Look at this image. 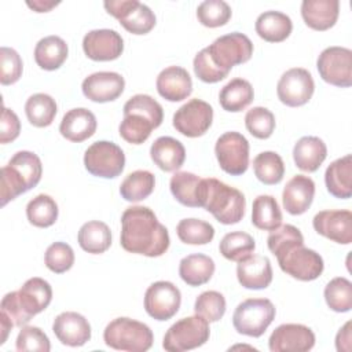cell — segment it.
Listing matches in <instances>:
<instances>
[{
  "label": "cell",
  "mask_w": 352,
  "mask_h": 352,
  "mask_svg": "<svg viewBox=\"0 0 352 352\" xmlns=\"http://www.w3.org/2000/svg\"><path fill=\"white\" fill-rule=\"evenodd\" d=\"M248 132L257 139H268L275 129V116L267 107L256 106L248 110L245 116Z\"/></svg>",
  "instance_id": "bcb514c9"
},
{
  "label": "cell",
  "mask_w": 352,
  "mask_h": 352,
  "mask_svg": "<svg viewBox=\"0 0 352 352\" xmlns=\"http://www.w3.org/2000/svg\"><path fill=\"white\" fill-rule=\"evenodd\" d=\"M120 243L124 250L147 257L162 256L170 238L166 227L147 206H129L121 216Z\"/></svg>",
  "instance_id": "7a4b0ae2"
},
{
  "label": "cell",
  "mask_w": 352,
  "mask_h": 352,
  "mask_svg": "<svg viewBox=\"0 0 352 352\" xmlns=\"http://www.w3.org/2000/svg\"><path fill=\"white\" fill-rule=\"evenodd\" d=\"M205 50L212 63L219 70L228 74L234 66L242 65L252 58L253 43L246 34L232 32L217 37Z\"/></svg>",
  "instance_id": "52a82bcc"
},
{
  "label": "cell",
  "mask_w": 352,
  "mask_h": 352,
  "mask_svg": "<svg viewBox=\"0 0 352 352\" xmlns=\"http://www.w3.org/2000/svg\"><path fill=\"white\" fill-rule=\"evenodd\" d=\"M26 184L23 179L16 173L14 168L8 164L1 168V184H0V198L1 206H6L10 201L15 199L18 195L26 192Z\"/></svg>",
  "instance_id": "816d5d0a"
},
{
  "label": "cell",
  "mask_w": 352,
  "mask_h": 352,
  "mask_svg": "<svg viewBox=\"0 0 352 352\" xmlns=\"http://www.w3.org/2000/svg\"><path fill=\"white\" fill-rule=\"evenodd\" d=\"M150 157L161 170L175 172L184 164L186 148L172 136H160L150 147Z\"/></svg>",
  "instance_id": "4316f807"
},
{
  "label": "cell",
  "mask_w": 352,
  "mask_h": 352,
  "mask_svg": "<svg viewBox=\"0 0 352 352\" xmlns=\"http://www.w3.org/2000/svg\"><path fill=\"white\" fill-rule=\"evenodd\" d=\"M327 307L334 312H348L352 308V283L344 276L333 278L323 292Z\"/></svg>",
  "instance_id": "ee69618b"
},
{
  "label": "cell",
  "mask_w": 352,
  "mask_h": 352,
  "mask_svg": "<svg viewBox=\"0 0 352 352\" xmlns=\"http://www.w3.org/2000/svg\"><path fill=\"white\" fill-rule=\"evenodd\" d=\"M56 338L67 346H82L91 340V324L78 312L66 311L59 314L52 323Z\"/></svg>",
  "instance_id": "44dd1931"
},
{
  "label": "cell",
  "mask_w": 352,
  "mask_h": 352,
  "mask_svg": "<svg viewBox=\"0 0 352 352\" xmlns=\"http://www.w3.org/2000/svg\"><path fill=\"white\" fill-rule=\"evenodd\" d=\"M155 87L164 99L169 102H180L191 95L192 80L184 67L168 66L160 72Z\"/></svg>",
  "instance_id": "603a6c76"
},
{
  "label": "cell",
  "mask_w": 352,
  "mask_h": 352,
  "mask_svg": "<svg viewBox=\"0 0 352 352\" xmlns=\"http://www.w3.org/2000/svg\"><path fill=\"white\" fill-rule=\"evenodd\" d=\"M315 345L314 331L300 323L278 326L268 340L271 352H307Z\"/></svg>",
  "instance_id": "e0dca14e"
},
{
  "label": "cell",
  "mask_w": 352,
  "mask_h": 352,
  "mask_svg": "<svg viewBox=\"0 0 352 352\" xmlns=\"http://www.w3.org/2000/svg\"><path fill=\"white\" fill-rule=\"evenodd\" d=\"M58 111L56 102L48 94H33L25 103L28 121L37 128H45L52 124Z\"/></svg>",
  "instance_id": "d590c367"
},
{
  "label": "cell",
  "mask_w": 352,
  "mask_h": 352,
  "mask_svg": "<svg viewBox=\"0 0 352 352\" xmlns=\"http://www.w3.org/2000/svg\"><path fill=\"white\" fill-rule=\"evenodd\" d=\"M210 336L209 322L199 315L182 318L164 336L162 346L168 352L190 351L206 344Z\"/></svg>",
  "instance_id": "9c48e42d"
},
{
  "label": "cell",
  "mask_w": 352,
  "mask_h": 352,
  "mask_svg": "<svg viewBox=\"0 0 352 352\" xmlns=\"http://www.w3.org/2000/svg\"><path fill=\"white\" fill-rule=\"evenodd\" d=\"M14 327L12 320L8 318V315L6 312H0V329H1V340H0V345H3L8 337V333L11 331V329Z\"/></svg>",
  "instance_id": "6f0895ef"
},
{
  "label": "cell",
  "mask_w": 352,
  "mask_h": 352,
  "mask_svg": "<svg viewBox=\"0 0 352 352\" xmlns=\"http://www.w3.org/2000/svg\"><path fill=\"white\" fill-rule=\"evenodd\" d=\"M315 91L312 74L304 67H292L286 70L276 85L278 99L289 106L298 107L309 102Z\"/></svg>",
  "instance_id": "2e32d148"
},
{
  "label": "cell",
  "mask_w": 352,
  "mask_h": 352,
  "mask_svg": "<svg viewBox=\"0 0 352 352\" xmlns=\"http://www.w3.org/2000/svg\"><path fill=\"white\" fill-rule=\"evenodd\" d=\"M192 67H194V73L195 76L204 81V82H208V84H214V82H219L221 80H224L228 74L223 73L221 70H219L213 63L212 60L209 59L208 56V52L206 50H201L195 58H194V62H192Z\"/></svg>",
  "instance_id": "f5cc1de1"
},
{
  "label": "cell",
  "mask_w": 352,
  "mask_h": 352,
  "mask_svg": "<svg viewBox=\"0 0 352 352\" xmlns=\"http://www.w3.org/2000/svg\"><path fill=\"white\" fill-rule=\"evenodd\" d=\"M199 208H204L221 224H236L245 216V195L214 177L201 179L198 191Z\"/></svg>",
  "instance_id": "277c9868"
},
{
  "label": "cell",
  "mask_w": 352,
  "mask_h": 352,
  "mask_svg": "<svg viewBox=\"0 0 352 352\" xmlns=\"http://www.w3.org/2000/svg\"><path fill=\"white\" fill-rule=\"evenodd\" d=\"M124 118L118 126L120 136L131 144L144 143L151 131L164 120L162 106L150 95L136 94L124 104Z\"/></svg>",
  "instance_id": "3957f363"
},
{
  "label": "cell",
  "mask_w": 352,
  "mask_h": 352,
  "mask_svg": "<svg viewBox=\"0 0 352 352\" xmlns=\"http://www.w3.org/2000/svg\"><path fill=\"white\" fill-rule=\"evenodd\" d=\"M236 278L241 286L250 290H261L272 282V267L268 257L261 254H249L238 261Z\"/></svg>",
  "instance_id": "7402d4cb"
},
{
  "label": "cell",
  "mask_w": 352,
  "mask_h": 352,
  "mask_svg": "<svg viewBox=\"0 0 352 352\" xmlns=\"http://www.w3.org/2000/svg\"><path fill=\"white\" fill-rule=\"evenodd\" d=\"M176 234L186 245H206L214 238V228L205 220L183 219L176 226Z\"/></svg>",
  "instance_id": "7bdbcfd3"
},
{
  "label": "cell",
  "mask_w": 352,
  "mask_h": 352,
  "mask_svg": "<svg viewBox=\"0 0 352 352\" xmlns=\"http://www.w3.org/2000/svg\"><path fill=\"white\" fill-rule=\"evenodd\" d=\"M78 245L91 254H102L111 245V231L109 226L99 220L84 223L77 234Z\"/></svg>",
  "instance_id": "d6a6232c"
},
{
  "label": "cell",
  "mask_w": 352,
  "mask_h": 352,
  "mask_svg": "<svg viewBox=\"0 0 352 352\" xmlns=\"http://www.w3.org/2000/svg\"><path fill=\"white\" fill-rule=\"evenodd\" d=\"M213 121L212 106L202 99H191L173 114V128L187 138H199L206 133Z\"/></svg>",
  "instance_id": "5bb4252c"
},
{
  "label": "cell",
  "mask_w": 352,
  "mask_h": 352,
  "mask_svg": "<svg viewBox=\"0 0 352 352\" xmlns=\"http://www.w3.org/2000/svg\"><path fill=\"white\" fill-rule=\"evenodd\" d=\"M103 341L117 351L144 352L151 348L154 336L146 323L131 318H116L106 326Z\"/></svg>",
  "instance_id": "8992f818"
},
{
  "label": "cell",
  "mask_w": 352,
  "mask_h": 352,
  "mask_svg": "<svg viewBox=\"0 0 352 352\" xmlns=\"http://www.w3.org/2000/svg\"><path fill=\"white\" fill-rule=\"evenodd\" d=\"M84 166L94 176L113 179L124 170L125 154L118 144L109 140H98L85 150Z\"/></svg>",
  "instance_id": "30bf717a"
},
{
  "label": "cell",
  "mask_w": 352,
  "mask_h": 352,
  "mask_svg": "<svg viewBox=\"0 0 352 352\" xmlns=\"http://www.w3.org/2000/svg\"><path fill=\"white\" fill-rule=\"evenodd\" d=\"M214 268L212 257L202 253H194L180 260L179 275L184 283L197 287L210 280L214 274Z\"/></svg>",
  "instance_id": "f546056e"
},
{
  "label": "cell",
  "mask_w": 352,
  "mask_h": 352,
  "mask_svg": "<svg viewBox=\"0 0 352 352\" xmlns=\"http://www.w3.org/2000/svg\"><path fill=\"white\" fill-rule=\"evenodd\" d=\"M319 76L327 84L348 88L352 85V51L345 47H327L316 60Z\"/></svg>",
  "instance_id": "4fadbf2b"
},
{
  "label": "cell",
  "mask_w": 352,
  "mask_h": 352,
  "mask_svg": "<svg viewBox=\"0 0 352 352\" xmlns=\"http://www.w3.org/2000/svg\"><path fill=\"white\" fill-rule=\"evenodd\" d=\"M44 263L50 271L63 274L73 267L74 252L72 246L65 242H54L45 250Z\"/></svg>",
  "instance_id": "c3c4849f"
},
{
  "label": "cell",
  "mask_w": 352,
  "mask_h": 352,
  "mask_svg": "<svg viewBox=\"0 0 352 352\" xmlns=\"http://www.w3.org/2000/svg\"><path fill=\"white\" fill-rule=\"evenodd\" d=\"M21 132V121L18 116L8 107H3L0 121V143L6 144L14 142Z\"/></svg>",
  "instance_id": "db71d44e"
},
{
  "label": "cell",
  "mask_w": 352,
  "mask_h": 352,
  "mask_svg": "<svg viewBox=\"0 0 352 352\" xmlns=\"http://www.w3.org/2000/svg\"><path fill=\"white\" fill-rule=\"evenodd\" d=\"M340 3L337 0H304L301 16L305 25L314 30H329L338 19Z\"/></svg>",
  "instance_id": "484cf974"
},
{
  "label": "cell",
  "mask_w": 352,
  "mask_h": 352,
  "mask_svg": "<svg viewBox=\"0 0 352 352\" xmlns=\"http://www.w3.org/2000/svg\"><path fill=\"white\" fill-rule=\"evenodd\" d=\"M254 29L263 40L268 43H280L290 36L293 22L289 15L280 11H265L257 16Z\"/></svg>",
  "instance_id": "4dcf8cb0"
},
{
  "label": "cell",
  "mask_w": 352,
  "mask_h": 352,
  "mask_svg": "<svg viewBox=\"0 0 352 352\" xmlns=\"http://www.w3.org/2000/svg\"><path fill=\"white\" fill-rule=\"evenodd\" d=\"M8 165L16 170V173L23 179L28 191L32 190L38 184L43 175V165L41 160L33 151L22 150L15 153Z\"/></svg>",
  "instance_id": "60d3db41"
},
{
  "label": "cell",
  "mask_w": 352,
  "mask_h": 352,
  "mask_svg": "<svg viewBox=\"0 0 352 352\" xmlns=\"http://www.w3.org/2000/svg\"><path fill=\"white\" fill-rule=\"evenodd\" d=\"M256 249L253 236L243 231H232L223 236L219 245V250L230 261H241L252 254Z\"/></svg>",
  "instance_id": "b9f144b4"
},
{
  "label": "cell",
  "mask_w": 352,
  "mask_h": 352,
  "mask_svg": "<svg viewBox=\"0 0 352 352\" xmlns=\"http://www.w3.org/2000/svg\"><path fill=\"white\" fill-rule=\"evenodd\" d=\"M0 82L3 85H11L16 82L23 70V63L21 59V55L10 47H1L0 48Z\"/></svg>",
  "instance_id": "f907efd6"
},
{
  "label": "cell",
  "mask_w": 352,
  "mask_h": 352,
  "mask_svg": "<svg viewBox=\"0 0 352 352\" xmlns=\"http://www.w3.org/2000/svg\"><path fill=\"white\" fill-rule=\"evenodd\" d=\"M214 154L220 168L232 176L243 175L249 168V142L235 131L224 132L214 144Z\"/></svg>",
  "instance_id": "8fae6325"
},
{
  "label": "cell",
  "mask_w": 352,
  "mask_h": 352,
  "mask_svg": "<svg viewBox=\"0 0 352 352\" xmlns=\"http://www.w3.org/2000/svg\"><path fill=\"white\" fill-rule=\"evenodd\" d=\"M125 88V80L116 72H96L84 78L81 84L82 94L87 99L96 103L116 100Z\"/></svg>",
  "instance_id": "ffe728a7"
},
{
  "label": "cell",
  "mask_w": 352,
  "mask_h": 352,
  "mask_svg": "<svg viewBox=\"0 0 352 352\" xmlns=\"http://www.w3.org/2000/svg\"><path fill=\"white\" fill-rule=\"evenodd\" d=\"M327 191L338 198L348 199L352 195V155L346 154L333 161L324 172Z\"/></svg>",
  "instance_id": "83f0119b"
},
{
  "label": "cell",
  "mask_w": 352,
  "mask_h": 352,
  "mask_svg": "<svg viewBox=\"0 0 352 352\" xmlns=\"http://www.w3.org/2000/svg\"><path fill=\"white\" fill-rule=\"evenodd\" d=\"M182 304V293L168 280L151 283L144 293V309L155 320L164 322L173 318Z\"/></svg>",
  "instance_id": "9a60e30c"
},
{
  "label": "cell",
  "mask_w": 352,
  "mask_h": 352,
  "mask_svg": "<svg viewBox=\"0 0 352 352\" xmlns=\"http://www.w3.org/2000/svg\"><path fill=\"white\" fill-rule=\"evenodd\" d=\"M201 177L187 172H176L169 182L170 192L177 202L188 208H199L198 204V191H199Z\"/></svg>",
  "instance_id": "74e56055"
},
{
  "label": "cell",
  "mask_w": 352,
  "mask_h": 352,
  "mask_svg": "<svg viewBox=\"0 0 352 352\" xmlns=\"http://www.w3.org/2000/svg\"><path fill=\"white\" fill-rule=\"evenodd\" d=\"M267 246L276 257L280 270L294 279L302 282L315 280L324 270L322 256L304 246L301 231L292 224L279 226L271 231L267 238Z\"/></svg>",
  "instance_id": "6da1fadb"
},
{
  "label": "cell",
  "mask_w": 352,
  "mask_h": 352,
  "mask_svg": "<svg viewBox=\"0 0 352 352\" xmlns=\"http://www.w3.org/2000/svg\"><path fill=\"white\" fill-rule=\"evenodd\" d=\"M326 157V143L318 136H302L293 147L294 164L304 172H316Z\"/></svg>",
  "instance_id": "f1b7e54d"
},
{
  "label": "cell",
  "mask_w": 352,
  "mask_h": 352,
  "mask_svg": "<svg viewBox=\"0 0 352 352\" xmlns=\"http://www.w3.org/2000/svg\"><path fill=\"white\" fill-rule=\"evenodd\" d=\"M231 14V7L223 0H205L197 7L198 22L206 28L224 26Z\"/></svg>",
  "instance_id": "f6af8a7d"
},
{
  "label": "cell",
  "mask_w": 352,
  "mask_h": 352,
  "mask_svg": "<svg viewBox=\"0 0 352 352\" xmlns=\"http://www.w3.org/2000/svg\"><path fill=\"white\" fill-rule=\"evenodd\" d=\"M103 6L132 34H147L155 26L151 8L138 0H107Z\"/></svg>",
  "instance_id": "7c38bea8"
},
{
  "label": "cell",
  "mask_w": 352,
  "mask_h": 352,
  "mask_svg": "<svg viewBox=\"0 0 352 352\" xmlns=\"http://www.w3.org/2000/svg\"><path fill=\"white\" fill-rule=\"evenodd\" d=\"M194 311L209 323L219 322L226 314V298L216 290H206L197 297Z\"/></svg>",
  "instance_id": "7dc6e473"
},
{
  "label": "cell",
  "mask_w": 352,
  "mask_h": 352,
  "mask_svg": "<svg viewBox=\"0 0 352 352\" xmlns=\"http://www.w3.org/2000/svg\"><path fill=\"white\" fill-rule=\"evenodd\" d=\"M16 351H33V352H48L51 349L50 338L37 326H23L18 333L15 341Z\"/></svg>",
  "instance_id": "681fc988"
},
{
  "label": "cell",
  "mask_w": 352,
  "mask_h": 352,
  "mask_svg": "<svg viewBox=\"0 0 352 352\" xmlns=\"http://www.w3.org/2000/svg\"><path fill=\"white\" fill-rule=\"evenodd\" d=\"M314 230L340 245L352 242V213L346 209L322 210L314 216Z\"/></svg>",
  "instance_id": "d6986e66"
},
{
  "label": "cell",
  "mask_w": 352,
  "mask_h": 352,
  "mask_svg": "<svg viewBox=\"0 0 352 352\" xmlns=\"http://www.w3.org/2000/svg\"><path fill=\"white\" fill-rule=\"evenodd\" d=\"M28 7H30L32 10H34L36 12H48L51 11L54 7H56L59 4V1H48V0H33V1H26Z\"/></svg>",
  "instance_id": "9f6ffc18"
},
{
  "label": "cell",
  "mask_w": 352,
  "mask_h": 352,
  "mask_svg": "<svg viewBox=\"0 0 352 352\" xmlns=\"http://www.w3.org/2000/svg\"><path fill=\"white\" fill-rule=\"evenodd\" d=\"M155 187V176L150 170L131 172L120 184V194L128 202H139L146 199Z\"/></svg>",
  "instance_id": "8d00e7d4"
},
{
  "label": "cell",
  "mask_w": 352,
  "mask_h": 352,
  "mask_svg": "<svg viewBox=\"0 0 352 352\" xmlns=\"http://www.w3.org/2000/svg\"><path fill=\"white\" fill-rule=\"evenodd\" d=\"M84 54L96 62H109L117 59L124 51L121 34L113 29H95L82 38Z\"/></svg>",
  "instance_id": "ac0fdd59"
},
{
  "label": "cell",
  "mask_w": 352,
  "mask_h": 352,
  "mask_svg": "<svg viewBox=\"0 0 352 352\" xmlns=\"http://www.w3.org/2000/svg\"><path fill=\"white\" fill-rule=\"evenodd\" d=\"M98 122L95 114L85 107L69 110L59 125L60 135L74 143H80L91 138L96 131Z\"/></svg>",
  "instance_id": "d4e9b609"
},
{
  "label": "cell",
  "mask_w": 352,
  "mask_h": 352,
  "mask_svg": "<svg viewBox=\"0 0 352 352\" xmlns=\"http://www.w3.org/2000/svg\"><path fill=\"white\" fill-rule=\"evenodd\" d=\"M254 176L267 186L282 182L285 176V164L282 157L275 151H263L253 160Z\"/></svg>",
  "instance_id": "f35d334b"
},
{
  "label": "cell",
  "mask_w": 352,
  "mask_h": 352,
  "mask_svg": "<svg viewBox=\"0 0 352 352\" xmlns=\"http://www.w3.org/2000/svg\"><path fill=\"white\" fill-rule=\"evenodd\" d=\"M254 98L252 84L245 78H232L219 94L220 106L230 113H238L246 109Z\"/></svg>",
  "instance_id": "836d02e7"
},
{
  "label": "cell",
  "mask_w": 352,
  "mask_h": 352,
  "mask_svg": "<svg viewBox=\"0 0 352 352\" xmlns=\"http://www.w3.org/2000/svg\"><path fill=\"white\" fill-rule=\"evenodd\" d=\"M52 300L51 285L38 276L28 279L19 290L7 293L0 304L14 326L23 327L33 316L43 312Z\"/></svg>",
  "instance_id": "5b68a950"
},
{
  "label": "cell",
  "mask_w": 352,
  "mask_h": 352,
  "mask_svg": "<svg viewBox=\"0 0 352 352\" xmlns=\"http://www.w3.org/2000/svg\"><path fill=\"white\" fill-rule=\"evenodd\" d=\"M252 224L263 231H274L282 224V212L272 195H258L252 205Z\"/></svg>",
  "instance_id": "e575fe53"
},
{
  "label": "cell",
  "mask_w": 352,
  "mask_h": 352,
  "mask_svg": "<svg viewBox=\"0 0 352 352\" xmlns=\"http://www.w3.org/2000/svg\"><path fill=\"white\" fill-rule=\"evenodd\" d=\"M315 197V183L305 175L293 176L285 186L282 192L283 208L287 213L298 216L305 213Z\"/></svg>",
  "instance_id": "cb8c5ba5"
},
{
  "label": "cell",
  "mask_w": 352,
  "mask_h": 352,
  "mask_svg": "<svg viewBox=\"0 0 352 352\" xmlns=\"http://www.w3.org/2000/svg\"><path fill=\"white\" fill-rule=\"evenodd\" d=\"M59 209L55 199L47 194H38L26 205V217L30 224L47 228L58 220Z\"/></svg>",
  "instance_id": "ab89813d"
},
{
  "label": "cell",
  "mask_w": 352,
  "mask_h": 352,
  "mask_svg": "<svg viewBox=\"0 0 352 352\" xmlns=\"http://www.w3.org/2000/svg\"><path fill=\"white\" fill-rule=\"evenodd\" d=\"M352 337H351V320H348L336 336V348L338 352H349Z\"/></svg>",
  "instance_id": "11a10c76"
},
{
  "label": "cell",
  "mask_w": 352,
  "mask_h": 352,
  "mask_svg": "<svg viewBox=\"0 0 352 352\" xmlns=\"http://www.w3.org/2000/svg\"><path fill=\"white\" fill-rule=\"evenodd\" d=\"M69 54V47L66 41L59 36H47L38 40L34 47V60L36 63L48 72L59 69Z\"/></svg>",
  "instance_id": "1f68e13d"
},
{
  "label": "cell",
  "mask_w": 352,
  "mask_h": 352,
  "mask_svg": "<svg viewBox=\"0 0 352 352\" xmlns=\"http://www.w3.org/2000/svg\"><path fill=\"white\" fill-rule=\"evenodd\" d=\"M276 309L268 298H248L232 314L234 329L243 336L261 337L275 319Z\"/></svg>",
  "instance_id": "ba28073f"
}]
</instances>
